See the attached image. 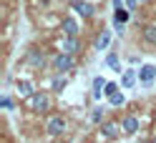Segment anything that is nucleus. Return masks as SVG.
I'll list each match as a JSON object with an SVG mask.
<instances>
[{
    "label": "nucleus",
    "mask_w": 156,
    "mask_h": 143,
    "mask_svg": "<svg viewBox=\"0 0 156 143\" xmlns=\"http://www.w3.org/2000/svg\"><path fill=\"white\" fill-rule=\"evenodd\" d=\"M154 123H156V111H154Z\"/></svg>",
    "instance_id": "26"
},
{
    "label": "nucleus",
    "mask_w": 156,
    "mask_h": 143,
    "mask_svg": "<svg viewBox=\"0 0 156 143\" xmlns=\"http://www.w3.org/2000/svg\"><path fill=\"white\" fill-rule=\"evenodd\" d=\"M139 3H146V0H139Z\"/></svg>",
    "instance_id": "27"
},
{
    "label": "nucleus",
    "mask_w": 156,
    "mask_h": 143,
    "mask_svg": "<svg viewBox=\"0 0 156 143\" xmlns=\"http://www.w3.org/2000/svg\"><path fill=\"white\" fill-rule=\"evenodd\" d=\"M106 95H108V98H111V95H116V93H119V85H116V83H108V85H106V90H103Z\"/></svg>",
    "instance_id": "21"
},
{
    "label": "nucleus",
    "mask_w": 156,
    "mask_h": 143,
    "mask_svg": "<svg viewBox=\"0 0 156 143\" xmlns=\"http://www.w3.org/2000/svg\"><path fill=\"white\" fill-rule=\"evenodd\" d=\"M121 131L129 133V136H133V133L139 131V118H136V116H126V118L121 121Z\"/></svg>",
    "instance_id": "8"
},
{
    "label": "nucleus",
    "mask_w": 156,
    "mask_h": 143,
    "mask_svg": "<svg viewBox=\"0 0 156 143\" xmlns=\"http://www.w3.org/2000/svg\"><path fill=\"white\" fill-rule=\"evenodd\" d=\"M28 106L35 113H45V111H51V98H48L45 90H35L30 98H28Z\"/></svg>",
    "instance_id": "2"
},
{
    "label": "nucleus",
    "mask_w": 156,
    "mask_h": 143,
    "mask_svg": "<svg viewBox=\"0 0 156 143\" xmlns=\"http://www.w3.org/2000/svg\"><path fill=\"white\" fill-rule=\"evenodd\" d=\"M66 126H68V123H66V118L61 116V113H53V116H48V121H45V133H48V136H63V133H66Z\"/></svg>",
    "instance_id": "1"
},
{
    "label": "nucleus",
    "mask_w": 156,
    "mask_h": 143,
    "mask_svg": "<svg viewBox=\"0 0 156 143\" xmlns=\"http://www.w3.org/2000/svg\"><path fill=\"white\" fill-rule=\"evenodd\" d=\"M113 8L119 10V8H121V0H113Z\"/></svg>",
    "instance_id": "24"
},
{
    "label": "nucleus",
    "mask_w": 156,
    "mask_h": 143,
    "mask_svg": "<svg viewBox=\"0 0 156 143\" xmlns=\"http://www.w3.org/2000/svg\"><path fill=\"white\" fill-rule=\"evenodd\" d=\"M76 65V58L73 55H66V53H58L55 58H53V68L58 70V73H66V70H71Z\"/></svg>",
    "instance_id": "4"
},
{
    "label": "nucleus",
    "mask_w": 156,
    "mask_h": 143,
    "mask_svg": "<svg viewBox=\"0 0 156 143\" xmlns=\"http://www.w3.org/2000/svg\"><path fill=\"white\" fill-rule=\"evenodd\" d=\"M113 23H116V28H119V30H123V25L129 23V10H123V8H119V10L113 13Z\"/></svg>",
    "instance_id": "11"
},
{
    "label": "nucleus",
    "mask_w": 156,
    "mask_h": 143,
    "mask_svg": "<svg viewBox=\"0 0 156 143\" xmlns=\"http://www.w3.org/2000/svg\"><path fill=\"white\" fill-rule=\"evenodd\" d=\"M133 80H136V73H133V70H126L123 78H121V85H123V88H131Z\"/></svg>",
    "instance_id": "17"
},
{
    "label": "nucleus",
    "mask_w": 156,
    "mask_h": 143,
    "mask_svg": "<svg viewBox=\"0 0 156 143\" xmlns=\"http://www.w3.org/2000/svg\"><path fill=\"white\" fill-rule=\"evenodd\" d=\"M103 118H106V116H103V108H96V111L91 113V121H93V123H101V126H103V123H106Z\"/></svg>",
    "instance_id": "19"
},
{
    "label": "nucleus",
    "mask_w": 156,
    "mask_h": 143,
    "mask_svg": "<svg viewBox=\"0 0 156 143\" xmlns=\"http://www.w3.org/2000/svg\"><path fill=\"white\" fill-rule=\"evenodd\" d=\"M126 3H129V8H136V3H139V0H126Z\"/></svg>",
    "instance_id": "23"
},
{
    "label": "nucleus",
    "mask_w": 156,
    "mask_h": 143,
    "mask_svg": "<svg viewBox=\"0 0 156 143\" xmlns=\"http://www.w3.org/2000/svg\"><path fill=\"white\" fill-rule=\"evenodd\" d=\"M78 50H81L78 38H63V40H61V53H66V55H76Z\"/></svg>",
    "instance_id": "6"
},
{
    "label": "nucleus",
    "mask_w": 156,
    "mask_h": 143,
    "mask_svg": "<svg viewBox=\"0 0 156 143\" xmlns=\"http://www.w3.org/2000/svg\"><path fill=\"white\" fill-rule=\"evenodd\" d=\"M61 30H63V35L66 38H78V23H76V18H63L61 20Z\"/></svg>",
    "instance_id": "5"
},
{
    "label": "nucleus",
    "mask_w": 156,
    "mask_h": 143,
    "mask_svg": "<svg viewBox=\"0 0 156 143\" xmlns=\"http://www.w3.org/2000/svg\"><path fill=\"white\" fill-rule=\"evenodd\" d=\"M151 143H156V133H154V138H151Z\"/></svg>",
    "instance_id": "25"
},
{
    "label": "nucleus",
    "mask_w": 156,
    "mask_h": 143,
    "mask_svg": "<svg viewBox=\"0 0 156 143\" xmlns=\"http://www.w3.org/2000/svg\"><path fill=\"white\" fill-rule=\"evenodd\" d=\"M71 10H76L83 20H88V18H93L96 8H93L91 3H86V0H71Z\"/></svg>",
    "instance_id": "3"
},
{
    "label": "nucleus",
    "mask_w": 156,
    "mask_h": 143,
    "mask_svg": "<svg viewBox=\"0 0 156 143\" xmlns=\"http://www.w3.org/2000/svg\"><path fill=\"white\" fill-rule=\"evenodd\" d=\"M108 103H111V106H116V108H119V106H123V103H126V98H123V93L119 90L116 95H111V98H108Z\"/></svg>",
    "instance_id": "18"
},
{
    "label": "nucleus",
    "mask_w": 156,
    "mask_h": 143,
    "mask_svg": "<svg viewBox=\"0 0 156 143\" xmlns=\"http://www.w3.org/2000/svg\"><path fill=\"white\" fill-rule=\"evenodd\" d=\"M108 43H111V33L103 30L98 38H96V50H106V48H108Z\"/></svg>",
    "instance_id": "12"
},
{
    "label": "nucleus",
    "mask_w": 156,
    "mask_h": 143,
    "mask_svg": "<svg viewBox=\"0 0 156 143\" xmlns=\"http://www.w3.org/2000/svg\"><path fill=\"white\" fill-rule=\"evenodd\" d=\"M28 63L35 65V68H41V65L45 63V58H43V53H41V50H30V53H28Z\"/></svg>",
    "instance_id": "13"
},
{
    "label": "nucleus",
    "mask_w": 156,
    "mask_h": 143,
    "mask_svg": "<svg viewBox=\"0 0 156 143\" xmlns=\"http://www.w3.org/2000/svg\"><path fill=\"white\" fill-rule=\"evenodd\" d=\"M18 93H20L23 98H30V95L35 93L33 85H30V80H20V83H18Z\"/></svg>",
    "instance_id": "15"
},
{
    "label": "nucleus",
    "mask_w": 156,
    "mask_h": 143,
    "mask_svg": "<svg viewBox=\"0 0 156 143\" xmlns=\"http://www.w3.org/2000/svg\"><path fill=\"white\" fill-rule=\"evenodd\" d=\"M101 133H103V138H116L121 133V123H116V121H106L103 126H101Z\"/></svg>",
    "instance_id": "7"
},
{
    "label": "nucleus",
    "mask_w": 156,
    "mask_h": 143,
    "mask_svg": "<svg viewBox=\"0 0 156 143\" xmlns=\"http://www.w3.org/2000/svg\"><path fill=\"white\" fill-rule=\"evenodd\" d=\"M106 85H108L106 78H101V75H98V78H93V98H101V93L106 90Z\"/></svg>",
    "instance_id": "14"
},
{
    "label": "nucleus",
    "mask_w": 156,
    "mask_h": 143,
    "mask_svg": "<svg viewBox=\"0 0 156 143\" xmlns=\"http://www.w3.org/2000/svg\"><path fill=\"white\" fill-rule=\"evenodd\" d=\"M66 83H68V80L63 78V75H55V78L51 80V88H53V90H58V93H61V90L66 88Z\"/></svg>",
    "instance_id": "16"
},
{
    "label": "nucleus",
    "mask_w": 156,
    "mask_h": 143,
    "mask_svg": "<svg viewBox=\"0 0 156 143\" xmlns=\"http://www.w3.org/2000/svg\"><path fill=\"white\" fill-rule=\"evenodd\" d=\"M3 108H5V111H10V108H13V100L8 98V95H5V98H3Z\"/></svg>",
    "instance_id": "22"
},
{
    "label": "nucleus",
    "mask_w": 156,
    "mask_h": 143,
    "mask_svg": "<svg viewBox=\"0 0 156 143\" xmlns=\"http://www.w3.org/2000/svg\"><path fill=\"white\" fill-rule=\"evenodd\" d=\"M106 65H108V68H116V70H121V65H119V55H116V53H111L108 58H106Z\"/></svg>",
    "instance_id": "20"
},
{
    "label": "nucleus",
    "mask_w": 156,
    "mask_h": 143,
    "mask_svg": "<svg viewBox=\"0 0 156 143\" xmlns=\"http://www.w3.org/2000/svg\"><path fill=\"white\" fill-rule=\"evenodd\" d=\"M141 38H144L149 45H156V23L144 25V28H141Z\"/></svg>",
    "instance_id": "9"
},
{
    "label": "nucleus",
    "mask_w": 156,
    "mask_h": 143,
    "mask_svg": "<svg viewBox=\"0 0 156 143\" xmlns=\"http://www.w3.org/2000/svg\"><path fill=\"white\" fill-rule=\"evenodd\" d=\"M156 78V68H154V65H144V68L139 70V80L141 83H151Z\"/></svg>",
    "instance_id": "10"
}]
</instances>
